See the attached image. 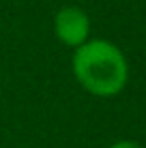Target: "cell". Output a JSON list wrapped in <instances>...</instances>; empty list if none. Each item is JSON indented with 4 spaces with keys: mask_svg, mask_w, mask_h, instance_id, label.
<instances>
[{
    "mask_svg": "<svg viewBox=\"0 0 146 148\" xmlns=\"http://www.w3.org/2000/svg\"><path fill=\"white\" fill-rule=\"evenodd\" d=\"M71 69L77 84L101 99L123 92L129 79V64L123 49L108 39H93L75 47Z\"/></svg>",
    "mask_w": 146,
    "mask_h": 148,
    "instance_id": "cell-1",
    "label": "cell"
},
{
    "mask_svg": "<svg viewBox=\"0 0 146 148\" xmlns=\"http://www.w3.org/2000/svg\"><path fill=\"white\" fill-rule=\"evenodd\" d=\"M110 148H142V146H140L138 142H131V140H120L116 144H112Z\"/></svg>",
    "mask_w": 146,
    "mask_h": 148,
    "instance_id": "cell-3",
    "label": "cell"
},
{
    "mask_svg": "<svg viewBox=\"0 0 146 148\" xmlns=\"http://www.w3.org/2000/svg\"><path fill=\"white\" fill-rule=\"evenodd\" d=\"M54 34L67 47H80L88 41L90 19L80 7H64L54 17Z\"/></svg>",
    "mask_w": 146,
    "mask_h": 148,
    "instance_id": "cell-2",
    "label": "cell"
}]
</instances>
